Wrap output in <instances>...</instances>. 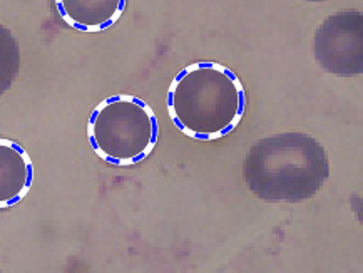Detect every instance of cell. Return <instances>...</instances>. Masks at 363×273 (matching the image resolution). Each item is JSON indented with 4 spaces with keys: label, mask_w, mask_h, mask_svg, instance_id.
<instances>
[{
    "label": "cell",
    "mask_w": 363,
    "mask_h": 273,
    "mask_svg": "<svg viewBox=\"0 0 363 273\" xmlns=\"http://www.w3.org/2000/svg\"><path fill=\"white\" fill-rule=\"evenodd\" d=\"M167 114L184 136L215 141L240 126L246 111L243 82L230 67L213 61L189 64L167 87Z\"/></svg>",
    "instance_id": "obj_1"
},
{
    "label": "cell",
    "mask_w": 363,
    "mask_h": 273,
    "mask_svg": "<svg viewBox=\"0 0 363 273\" xmlns=\"http://www.w3.org/2000/svg\"><path fill=\"white\" fill-rule=\"evenodd\" d=\"M328 177V161L318 141L306 134H278L251 147L246 183L269 201H300L313 196Z\"/></svg>",
    "instance_id": "obj_2"
},
{
    "label": "cell",
    "mask_w": 363,
    "mask_h": 273,
    "mask_svg": "<svg viewBox=\"0 0 363 273\" xmlns=\"http://www.w3.org/2000/svg\"><path fill=\"white\" fill-rule=\"evenodd\" d=\"M161 129L146 101L116 94L101 101L87 121V141L97 158L111 166H134L155 151Z\"/></svg>",
    "instance_id": "obj_3"
},
{
    "label": "cell",
    "mask_w": 363,
    "mask_h": 273,
    "mask_svg": "<svg viewBox=\"0 0 363 273\" xmlns=\"http://www.w3.org/2000/svg\"><path fill=\"white\" fill-rule=\"evenodd\" d=\"M316 61L325 71L338 76L362 72V16L340 12L328 17L315 35Z\"/></svg>",
    "instance_id": "obj_4"
},
{
    "label": "cell",
    "mask_w": 363,
    "mask_h": 273,
    "mask_svg": "<svg viewBox=\"0 0 363 273\" xmlns=\"http://www.w3.org/2000/svg\"><path fill=\"white\" fill-rule=\"evenodd\" d=\"M34 183V163L18 141L0 138V210L18 205Z\"/></svg>",
    "instance_id": "obj_5"
},
{
    "label": "cell",
    "mask_w": 363,
    "mask_h": 273,
    "mask_svg": "<svg viewBox=\"0 0 363 273\" xmlns=\"http://www.w3.org/2000/svg\"><path fill=\"white\" fill-rule=\"evenodd\" d=\"M64 24L79 32H102L123 17L128 0H52Z\"/></svg>",
    "instance_id": "obj_6"
},
{
    "label": "cell",
    "mask_w": 363,
    "mask_h": 273,
    "mask_svg": "<svg viewBox=\"0 0 363 273\" xmlns=\"http://www.w3.org/2000/svg\"><path fill=\"white\" fill-rule=\"evenodd\" d=\"M21 67V50L16 37L7 27L0 26V96L11 89Z\"/></svg>",
    "instance_id": "obj_7"
}]
</instances>
